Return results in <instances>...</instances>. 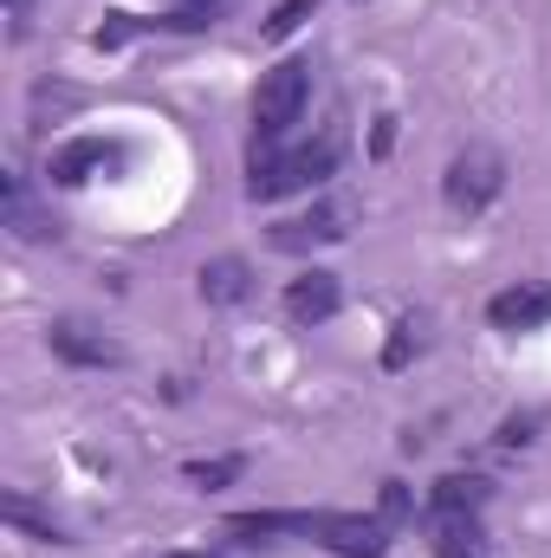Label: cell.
<instances>
[{
  "instance_id": "obj_19",
  "label": "cell",
  "mask_w": 551,
  "mask_h": 558,
  "mask_svg": "<svg viewBox=\"0 0 551 558\" xmlns=\"http://www.w3.org/2000/svg\"><path fill=\"white\" fill-rule=\"evenodd\" d=\"M532 428H539V416H506V422H500V441H506V448H526V441H532Z\"/></svg>"
},
{
  "instance_id": "obj_1",
  "label": "cell",
  "mask_w": 551,
  "mask_h": 558,
  "mask_svg": "<svg viewBox=\"0 0 551 558\" xmlns=\"http://www.w3.org/2000/svg\"><path fill=\"white\" fill-rule=\"evenodd\" d=\"M338 149H344V137L325 131V137L305 143V149L247 156V195H254V202H279V195H292V189H318L325 175H338Z\"/></svg>"
},
{
  "instance_id": "obj_15",
  "label": "cell",
  "mask_w": 551,
  "mask_h": 558,
  "mask_svg": "<svg viewBox=\"0 0 551 558\" xmlns=\"http://www.w3.org/2000/svg\"><path fill=\"white\" fill-rule=\"evenodd\" d=\"M311 13H318V0H279L273 13H267V39H285V33H298Z\"/></svg>"
},
{
  "instance_id": "obj_12",
  "label": "cell",
  "mask_w": 551,
  "mask_h": 558,
  "mask_svg": "<svg viewBox=\"0 0 551 558\" xmlns=\"http://www.w3.org/2000/svg\"><path fill=\"white\" fill-rule=\"evenodd\" d=\"M195 286H201V299H208V305H241V299L254 292V274H247V260L221 254V260H208V267L195 274Z\"/></svg>"
},
{
  "instance_id": "obj_17",
  "label": "cell",
  "mask_w": 551,
  "mask_h": 558,
  "mask_svg": "<svg viewBox=\"0 0 551 558\" xmlns=\"http://www.w3.org/2000/svg\"><path fill=\"white\" fill-rule=\"evenodd\" d=\"M137 26H149V20H137V13H105V26H98L91 39H98V46H124Z\"/></svg>"
},
{
  "instance_id": "obj_13",
  "label": "cell",
  "mask_w": 551,
  "mask_h": 558,
  "mask_svg": "<svg viewBox=\"0 0 551 558\" xmlns=\"http://www.w3.org/2000/svg\"><path fill=\"white\" fill-rule=\"evenodd\" d=\"M0 513H7V520H13L20 533H33V539L59 546V526H52V520H46V513H39V507H33L26 494H0Z\"/></svg>"
},
{
  "instance_id": "obj_16",
  "label": "cell",
  "mask_w": 551,
  "mask_h": 558,
  "mask_svg": "<svg viewBox=\"0 0 551 558\" xmlns=\"http://www.w3.org/2000/svg\"><path fill=\"white\" fill-rule=\"evenodd\" d=\"M377 520H390V526L409 520V487H403V481H383V494H377Z\"/></svg>"
},
{
  "instance_id": "obj_22",
  "label": "cell",
  "mask_w": 551,
  "mask_h": 558,
  "mask_svg": "<svg viewBox=\"0 0 551 558\" xmlns=\"http://www.w3.org/2000/svg\"><path fill=\"white\" fill-rule=\"evenodd\" d=\"M162 558H208V553H162Z\"/></svg>"
},
{
  "instance_id": "obj_6",
  "label": "cell",
  "mask_w": 551,
  "mask_h": 558,
  "mask_svg": "<svg viewBox=\"0 0 551 558\" xmlns=\"http://www.w3.org/2000/svg\"><path fill=\"white\" fill-rule=\"evenodd\" d=\"M338 305H344V286H338V274H325V267H311V274H298L292 286H285V318L292 325H325V318H338Z\"/></svg>"
},
{
  "instance_id": "obj_23",
  "label": "cell",
  "mask_w": 551,
  "mask_h": 558,
  "mask_svg": "<svg viewBox=\"0 0 551 558\" xmlns=\"http://www.w3.org/2000/svg\"><path fill=\"white\" fill-rule=\"evenodd\" d=\"M188 7H201V0H188ZM208 7H215V0H208Z\"/></svg>"
},
{
  "instance_id": "obj_8",
  "label": "cell",
  "mask_w": 551,
  "mask_h": 558,
  "mask_svg": "<svg viewBox=\"0 0 551 558\" xmlns=\"http://www.w3.org/2000/svg\"><path fill=\"white\" fill-rule=\"evenodd\" d=\"M318 526H325V513H234L228 520V533L234 539H247V546H260V539H279V533H305V539H318Z\"/></svg>"
},
{
  "instance_id": "obj_18",
  "label": "cell",
  "mask_w": 551,
  "mask_h": 558,
  "mask_svg": "<svg viewBox=\"0 0 551 558\" xmlns=\"http://www.w3.org/2000/svg\"><path fill=\"white\" fill-rule=\"evenodd\" d=\"M409 344H415V325H396V331H390V344H383V364H390V371H403V364H409Z\"/></svg>"
},
{
  "instance_id": "obj_7",
  "label": "cell",
  "mask_w": 551,
  "mask_h": 558,
  "mask_svg": "<svg viewBox=\"0 0 551 558\" xmlns=\"http://www.w3.org/2000/svg\"><path fill=\"white\" fill-rule=\"evenodd\" d=\"M487 318H493V331H532V325H546V318H551V286H539V279H519V286L493 292Z\"/></svg>"
},
{
  "instance_id": "obj_21",
  "label": "cell",
  "mask_w": 551,
  "mask_h": 558,
  "mask_svg": "<svg viewBox=\"0 0 551 558\" xmlns=\"http://www.w3.org/2000/svg\"><path fill=\"white\" fill-rule=\"evenodd\" d=\"M7 13H13V39L26 33V0H7Z\"/></svg>"
},
{
  "instance_id": "obj_2",
  "label": "cell",
  "mask_w": 551,
  "mask_h": 558,
  "mask_svg": "<svg viewBox=\"0 0 551 558\" xmlns=\"http://www.w3.org/2000/svg\"><path fill=\"white\" fill-rule=\"evenodd\" d=\"M305 98H311V65H305V59H279L273 72L260 78V92H254V149H247V156L279 149V137L298 124Z\"/></svg>"
},
{
  "instance_id": "obj_20",
  "label": "cell",
  "mask_w": 551,
  "mask_h": 558,
  "mask_svg": "<svg viewBox=\"0 0 551 558\" xmlns=\"http://www.w3.org/2000/svg\"><path fill=\"white\" fill-rule=\"evenodd\" d=\"M390 143H396V118H377V143H370V149L390 156Z\"/></svg>"
},
{
  "instance_id": "obj_3",
  "label": "cell",
  "mask_w": 551,
  "mask_h": 558,
  "mask_svg": "<svg viewBox=\"0 0 551 558\" xmlns=\"http://www.w3.org/2000/svg\"><path fill=\"white\" fill-rule=\"evenodd\" d=\"M500 189H506V162H500L487 143H467V149L448 162V175H441V195H448L454 215H480V208H493Z\"/></svg>"
},
{
  "instance_id": "obj_5",
  "label": "cell",
  "mask_w": 551,
  "mask_h": 558,
  "mask_svg": "<svg viewBox=\"0 0 551 558\" xmlns=\"http://www.w3.org/2000/svg\"><path fill=\"white\" fill-rule=\"evenodd\" d=\"M105 169H124V149L105 137H78L65 143V149H52V162H46V175L59 182V189H85L91 175H105Z\"/></svg>"
},
{
  "instance_id": "obj_9",
  "label": "cell",
  "mask_w": 551,
  "mask_h": 558,
  "mask_svg": "<svg viewBox=\"0 0 551 558\" xmlns=\"http://www.w3.org/2000/svg\"><path fill=\"white\" fill-rule=\"evenodd\" d=\"M52 351H59L65 364H85V371H105V364H118V357H124L111 338H98L91 325H72V318H65V325H52Z\"/></svg>"
},
{
  "instance_id": "obj_11",
  "label": "cell",
  "mask_w": 551,
  "mask_h": 558,
  "mask_svg": "<svg viewBox=\"0 0 551 558\" xmlns=\"http://www.w3.org/2000/svg\"><path fill=\"white\" fill-rule=\"evenodd\" d=\"M331 241H344V208H318V215H305V221H285V228H273V247H285V254L331 247Z\"/></svg>"
},
{
  "instance_id": "obj_10",
  "label": "cell",
  "mask_w": 551,
  "mask_h": 558,
  "mask_svg": "<svg viewBox=\"0 0 551 558\" xmlns=\"http://www.w3.org/2000/svg\"><path fill=\"white\" fill-rule=\"evenodd\" d=\"M487 507V481L480 474H441L434 494H428V513L434 520H474Z\"/></svg>"
},
{
  "instance_id": "obj_4",
  "label": "cell",
  "mask_w": 551,
  "mask_h": 558,
  "mask_svg": "<svg viewBox=\"0 0 551 558\" xmlns=\"http://www.w3.org/2000/svg\"><path fill=\"white\" fill-rule=\"evenodd\" d=\"M390 520H357V513H325V526H318V546L331 558H383L390 553Z\"/></svg>"
},
{
  "instance_id": "obj_14",
  "label": "cell",
  "mask_w": 551,
  "mask_h": 558,
  "mask_svg": "<svg viewBox=\"0 0 551 558\" xmlns=\"http://www.w3.org/2000/svg\"><path fill=\"white\" fill-rule=\"evenodd\" d=\"M182 474H188L195 487H228V481H241V474H247V461H241V454H215V461H188Z\"/></svg>"
}]
</instances>
